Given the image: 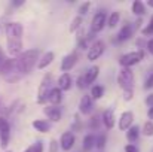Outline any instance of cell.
Wrapping results in <instances>:
<instances>
[{"instance_id": "6da1fadb", "label": "cell", "mask_w": 153, "mask_h": 152, "mask_svg": "<svg viewBox=\"0 0 153 152\" xmlns=\"http://www.w3.org/2000/svg\"><path fill=\"white\" fill-rule=\"evenodd\" d=\"M40 51L39 49H28L25 52H21L16 58H12V78L10 82L19 81L22 76L28 75L33 67L36 66L39 60Z\"/></svg>"}, {"instance_id": "7a4b0ae2", "label": "cell", "mask_w": 153, "mask_h": 152, "mask_svg": "<svg viewBox=\"0 0 153 152\" xmlns=\"http://www.w3.org/2000/svg\"><path fill=\"white\" fill-rule=\"evenodd\" d=\"M144 58V51L138 49V51H132V52H128V54H123L120 58H119V63L122 67H126V69H131L132 66L138 64L140 61H143Z\"/></svg>"}, {"instance_id": "3957f363", "label": "cell", "mask_w": 153, "mask_h": 152, "mask_svg": "<svg viewBox=\"0 0 153 152\" xmlns=\"http://www.w3.org/2000/svg\"><path fill=\"white\" fill-rule=\"evenodd\" d=\"M117 84L123 91L132 90L134 88V73H132V70L126 69V67H122L119 75H117Z\"/></svg>"}, {"instance_id": "277c9868", "label": "cell", "mask_w": 153, "mask_h": 152, "mask_svg": "<svg viewBox=\"0 0 153 152\" xmlns=\"http://www.w3.org/2000/svg\"><path fill=\"white\" fill-rule=\"evenodd\" d=\"M4 30H6V40L7 42H19L21 40L24 28L19 22H7Z\"/></svg>"}, {"instance_id": "5b68a950", "label": "cell", "mask_w": 153, "mask_h": 152, "mask_svg": "<svg viewBox=\"0 0 153 152\" xmlns=\"http://www.w3.org/2000/svg\"><path fill=\"white\" fill-rule=\"evenodd\" d=\"M51 81H52V76L48 73L43 78V81H42V84L39 87V93H37V103L39 104H43L45 101L48 100V93L51 90Z\"/></svg>"}, {"instance_id": "8992f818", "label": "cell", "mask_w": 153, "mask_h": 152, "mask_svg": "<svg viewBox=\"0 0 153 152\" xmlns=\"http://www.w3.org/2000/svg\"><path fill=\"white\" fill-rule=\"evenodd\" d=\"M104 42L102 40H95L91 46H89V49H88V60L89 61H95V60H98L100 57L102 55V52H104Z\"/></svg>"}, {"instance_id": "52a82bcc", "label": "cell", "mask_w": 153, "mask_h": 152, "mask_svg": "<svg viewBox=\"0 0 153 152\" xmlns=\"http://www.w3.org/2000/svg\"><path fill=\"white\" fill-rule=\"evenodd\" d=\"M105 24H107V15L104 12L95 13L94 18H92V22H91V31L92 33H100Z\"/></svg>"}, {"instance_id": "ba28073f", "label": "cell", "mask_w": 153, "mask_h": 152, "mask_svg": "<svg viewBox=\"0 0 153 152\" xmlns=\"http://www.w3.org/2000/svg\"><path fill=\"white\" fill-rule=\"evenodd\" d=\"M9 139H10L9 124L3 118H0V146L1 148H6L9 145Z\"/></svg>"}, {"instance_id": "9c48e42d", "label": "cell", "mask_w": 153, "mask_h": 152, "mask_svg": "<svg viewBox=\"0 0 153 152\" xmlns=\"http://www.w3.org/2000/svg\"><path fill=\"white\" fill-rule=\"evenodd\" d=\"M76 63H77V52H71V54H68V55H65L62 58V61H61V70L64 73H67L68 70H71L76 66Z\"/></svg>"}, {"instance_id": "30bf717a", "label": "cell", "mask_w": 153, "mask_h": 152, "mask_svg": "<svg viewBox=\"0 0 153 152\" xmlns=\"http://www.w3.org/2000/svg\"><path fill=\"white\" fill-rule=\"evenodd\" d=\"M132 122H134V113L131 110L123 112L120 115V119H119V130H122V131L128 130L132 125Z\"/></svg>"}, {"instance_id": "8fae6325", "label": "cell", "mask_w": 153, "mask_h": 152, "mask_svg": "<svg viewBox=\"0 0 153 152\" xmlns=\"http://www.w3.org/2000/svg\"><path fill=\"white\" fill-rule=\"evenodd\" d=\"M74 140H76L74 139V134L71 131H65V133H62V136L59 139V146L64 151H70L73 148V145H74Z\"/></svg>"}, {"instance_id": "7c38bea8", "label": "cell", "mask_w": 153, "mask_h": 152, "mask_svg": "<svg viewBox=\"0 0 153 152\" xmlns=\"http://www.w3.org/2000/svg\"><path fill=\"white\" fill-rule=\"evenodd\" d=\"M94 109V100L89 97V96H82L80 103H79V110L83 113V115H89Z\"/></svg>"}, {"instance_id": "4fadbf2b", "label": "cell", "mask_w": 153, "mask_h": 152, "mask_svg": "<svg viewBox=\"0 0 153 152\" xmlns=\"http://www.w3.org/2000/svg\"><path fill=\"white\" fill-rule=\"evenodd\" d=\"M98 75H100V67H98V66H92V67H91V69L83 75V79H85L86 87H88V85H91V84H94V82L97 81Z\"/></svg>"}, {"instance_id": "5bb4252c", "label": "cell", "mask_w": 153, "mask_h": 152, "mask_svg": "<svg viewBox=\"0 0 153 152\" xmlns=\"http://www.w3.org/2000/svg\"><path fill=\"white\" fill-rule=\"evenodd\" d=\"M53 58H55V54H53L52 51L45 52V54L39 58V61H37V69H40V70H42V69H46L52 61H53Z\"/></svg>"}, {"instance_id": "9a60e30c", "label": "cell", "mask_w": 153, "mask_h": 152, "mask_svg": "<svg viewBox=\"0 0 153 152\" xmlns=\"http://www.w3.org/2000/svg\"><path fill=\"white\" fill-rule=\"evenodd\" d=\"M58 90L61 91H67L71 88V76L68 73H62L59 78H58Z\"/></svg>"}, {"instance_id": "2e32d148", "label": "cell", "mask_w": 153, "mask_h": 152, "mask_svg": "<svg viewBox=\"0 0 153 152\" xmlns=\"http://www.w3.org/2000/svg\"><path fill=\"white\" fill-rule=\"evenodd\" d=\"M45 113L53 122H58L61 119V109L58 106H48V107H45Z\"/></svg>"}, {"instance_id": "e0dca14e", "label": "cell", "mask_w": 153, "mask_h": 152, "mask_svg": "<svg viewBox=\"0 0 153 152\" xmlns=\"http://www.w3.org/2000/svg\"><path fill=\"white\" fill-rule=\"evenodd\" d=\"M48 100L52 103V106H58L61 100H62V93H61V90H58L56 87H53L49 90V93H48Z\"/></svg>"}, {"instance_id": "ac0fdd59", "label": "cell", "mask_w": 153, "mask_h": 152, "mask_svg": "<svg viewBox=\"0 0 153 152\" xmlns=\"http://www.w3.org/2000/svg\"><path fill=\"white\" fill-rule=\"evenodd\" d=\"M132 36V25L131 24H126L120 28V31L117 33V42H125L128 40L129 37Z\"/></svg>"}, {"instance_id": "d6986e66", "label": "cell", "mask_w": 153, "mask_h": 152, "mask_svg": "<svg viewBox=\"0 0 153 152\" xmlns=\"http://www.w3.org/2000/svg\"><path fill=\"white\" fill-rule=\"evenodd\" d=\"M140 133H141V130H140V127H138V125H131V127L126 130V139L134 145V142H137V140H138Z\"/></svg>"}, {"instance_id": "ffe728a7", "label": "cell", "mask_w": 153, "mask_h": 152, "mask_svg": "<svg viewBox=\"0 0 153 152\" xmlns=\"http://www.w3.org/2000/svg\"><path fill=\"white\" fill-rule=\"evenodd\" d=\"M33 128L34 130H37V131H40V133H48L49 130H51V124L46 121V119H36V121H33Z\"/></svg>"}, {"instance_id": "44dd1931", "label": "cell", "mask_w": 153, "mask_h": 152, "mask_svg": "<svg viewBox=\"0 0 153 152\" xmlns=\"http://www.w3.org/2000/svg\"><path fill=\"white\" fill-rule=\"evenodd\" d=\"M102 124L105 125V128H113L114 125V112L111 109H107L104 113H102Z\"/></svg>"}, {"instance_id": "7402d4cb", "label": "cell", "mask_w": 153, "mask_h": 152, "mask_svg": "<svg viewBox=\"0 0 153 152\" xmlns=\"http://www.w3.org/2000/svg\"><path fill=\"white\" fill-rule=\"evenodd\" d=\"M132 12L135 15H144L146 13V4L143 1H140V0H135L132 3Z\"/></svg>"}, {"instance_id": "603a6c76", "label": "cell", "mask_w": 153, "mask_h": 152, "mask_svg": "<svg viewBox=\"0 0 153 152\" xmlns=\"http://www.w3.org/2000/svg\"><path fill=\"white\" fill-rule=\"evenodd\" d=\"M102 94H104V88H102L101 85H94L92 88H91V99L92 100H98V99H101Z\"/></svg>"}, {"instance_id": "cb8c5ba5", "label": "cell", "mask_w": 153, "mask_h": 152, "mask_svg": "<svg viewBox=\"0 0 153 152\" xmlns=\"http://www.w3.org/2000/svg\"><path fill=\"white\" fill-rule=\"evenodd\" d=\"M94 146H95V137L92 134L85 136V139H83V149L85 151H91Z\"/></svg>"}, {"instance_id": "d4e9b609", "label": "cell", "mask_w": 153, "mask_h": 152, "mask_svg": "<svg viewBox=\"0 0 153 152\" xmlns=\"http://www.w3.org/2000/svg\"><path fill=\"white\" fill-rule=\"evenodd\" d=\"M119 19H120V13H119V12H113V13L108 16V19H107V25H108L110 28H114V27L119 24Z\"/></svg>"}, {"instance_id": "484cf974", "label": "cell", "mask_w": 153, "mask_h": 152, "mask_svg": "<svg viewBox=\"0 0 153 152\" xmlns=\"http://www.w3.org/2000/svg\"><path fill=\"white\" fill-rule=\"evenodd\" d=\"M141 133H143L144 136H153V121H146V122H144Z\"/></svg>"}, {"instance_id": "4316f807", "label": "cell", "mask_w": 153, "mask_h": 152, "mask_svg": "<svg viewBox=\"0 0 153 152\" xmlns=\"http://www.w3.org/2000/svg\"><path fill=\"white\" fill-rule=\"evenodd\" d=\"M80 24H82V16H79V15L74 16L71 24H70V31H77L80 28Z\"/></svg>"}, {"instance_id": "83f0119b", "label": "cell", "mask_w": 153, "mask_h": 152, "mask_svg": "<svg viewBox=\"0 0 153 152\" xmlns=\"http://www.w3.org/2000/svg\"><path fill=\"white\" fill-rule=\"evenodd\" d=\"M24 152H43V143L42 142H36L34 145L28 146Z\"/></svg>"}, {"instance_id": "f1b7e54d", "label": "cell", "mask_w": 153, "mask_h": 152, "mask_svg": "<svg viewBox=\"0 0 153 152\" xmlns=\"http://www.w3.org/2000/svg\"><path fill=\"white\" fill-rule=\"evenodd\" d=\"M95 146H97L98 149H102V148L105 146V136H104V134L98 136V139H95Z\"/></svg>"}, {"instance_id": "f546056e", "label": "cell", "mask_w": 153, "mask_h": 152, "mask_svg": "<svg viewBox=\"0 0 153 152\" xmlns=\"http://www.w3.org/2000/svg\"><path fill=\"white\" fill-rule=\"evenodd\" d=\"M89 6H91V3H89V1H85V3H82V4L79 6V13H80V15H85V13L88 12ZM80 15H79V16H80Z\"/></svg>"}, {"instance_id": "4dcf8cb0", "label": "cell", "mask_w": 153, "mask_h": 152, "mask_svg": "<svg viewBox=\"0 0 153 152\" xmlns=\"http://www.w3.org/2000/svg\"><path fill=\"white\" fill-rule=\"evenodd\" d=\"M143 34H146V36L153 34V16L150 18V22H149V25H147L146 28H143Z\"/></svg>"}, {"instance_id": "1f68e13d", "label": "cell", "mask_w": 153, "mask_h": 152, "mask_svg": "<svg viewBox=\"0 0 153 152\" xmlns=\"http://www.w3.org/2000/svg\"><path fill=\"white\" fill-rule=\"evenodd\" d=\"M132 97H134V90H126V91H123V99L126 101L132 100Z\"/></svg>"}, {"instance_id": "d6a6232c", "label": "cell", "mask_w": 153, "mask_h": 152, "mask_svg": "<svg viewBox=\"0 0 153 152\" xmlns=\"http://www.w3.org/2000/svg\"><path fill=\"white\" fill-rule=\"evenodd\" d=\"M77 88H79V90H83V88H86V84H85V79H83V75L77 78Z\"/></svg>"}, {"instance_id": "836d02e7", "label": "cell", "mask_w": 153, "mask_h": 152, "mask_svg": "<svg viewBox=\"0 0 153 152\" xmlns=\"http://www.w3.org/2000/svg\"><path fill=\"white\" fill-rule=\"evenodd\" d=\"M144 88L146 90H150V88H153V73L146 79V84H144Z\"/></svg>"}, {"instance_id": "e575fe53", "label": "cell", "mask_w": 153, "mask_h": 152, "mask_svg": "<svg viewBox=\"0 0 153 152\" xmlns=\"http://www.w3.org/2000/svg\"><path fill=\"white\" fill-rule=\"evenodd\" d=\"M125 152H140V151H138V148H137L135 145L129 143V145H126V146H125Z\"/></svg>"}, {"instance_id": "d590c367", "label": "cell", "mask_w": 153, "mask_h": 152, "mask_svg": "<svg viewBox=\"0 0 153 152\" xmlns=\"http://www.w3.org/2000/svg\"><path fill=\"white\" fill-rule=\"evenodd\" d=\"M56 151H58V142H56V140H51L49 152H56Z\"/></svg>"}, {"instance_id": "8d00e7d4", "label": "cell", "mask_w": 153, "mask_h": 152, "mask_svg": "<svg viewBox=\"0 0 153 152\" xmlns=\"http://www.w3.org/2000/svg\"><path fill=\"white\" fill-rule=\"evenodd\" d=\"M146 103L149 104V107H152L153 106V94H150V96H147V97H146Z\"/></svg>"}, {"instance_id": "74e56055", "label": "cell", "mask_w": 153, "mask_h": 152, "mask_svg": "<svg viewBox=\"0 0 153 152\" xmlns=\"http://www.w3.org/2000/svg\"><path fill=\"white\" fill-rule=\"evenodd\" d=\"M147 51L153 55V39H150V40L147 42Z\"/></svg>"}, {"instance_id": "f35d334b", "label": "cell", "mask_w": 153, "mask_h": 152, "mask_svg": "<svg viewBox=\"0 0 153 152\" xmlns=\"http://www.w3.org/2000/svg\"><path fill=\"white\" fill-rule=\"evenodd\" d=\"M147 116H149V121H152L153 119V106L152 107H149V110H147Z\"/></svg>"}, {"instance_id": "ab89813d", "label": "cell", "mask_w": 153, "mask_h": 152, "mask_svg": "<svg viewBox=\"0 0 153 152\" xmlns=\"http://www.w3.org/2000/svg\"><path fill=\"white\" fill-rule=\"evenodd\" d=\"M3 61H4V54H3V51L0 49V66L3 64Z\"/></svg>"}, {"instance_id": "60d3db41", "label": "cell", "mask_w": 153, "mask_h": 152, "mask_svg": "<svg viewBox=\"0 0 153 152\" xmlns=\"http://www.w3.org/2000/svg\"><path fill=\"white\" fill-rule=\"evenodd\" d=\"M12 4H13V6H21V4H24V1H13Z\"/></svg>"}, {"instance_id": "b9f144b4", "label": "cell", "mask_w": 153, "mask_h": 152, "mask_svg": "<svg viewBox=\"0 0 153 152\" xmlns=\"http://www.w3.org/2000/svg\"><path fill=\"white\" fill-rule=\"evenodd\" d=\"M147 6H149V7H153V0H149V1H147Z\"/></svg>"}, {"instance_id": "7bdbcfd3", "label": "cell", "mask_w": 153, "mask_h": 152, "mask_svg": "<svg viewBox=\"0 0 153 152\" xmlns=\"http://www.w3.org/2000/svg\"><path fill=\"white\" fill-rule=\"evenodd\" d=\"M7 152H10V151H7Z\"/></svg>"}]
</instances>
